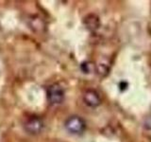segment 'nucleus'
Returning <instances> with one entry per match:
<instances>
[{
  "label": "nucleus",
  "mask_w": 151,
  "mask_h": 142,
  "mask_svg": "<svg viewBox=\"0 0 151 142\" xmlns=\"http://www.w3.org/2000/svg\"><path fill=\"white\" fill-rule=\"evenodd\" d=\"M47 99L53 105H58L64 99V90L58 83L50 85L47 89Z\"/></svg>",
  "instance_id": "2"
},
{
  "label": "nucleus",
  "mask_w": 151,
  "mask_h": 142,
  "mask_svg": "<svg viewBox=\"0 0 151 142\" xmlns=\"http://www.w3.org/2000/svg\"><path fill=\"white\" fill-rule=\"evenodd\" d=\"M25 130L31 135H38L40 134L41 131L44 128V122L39 117H33L28 118V120L25 122Z\"/></svg>",
  "instance_id": "3"
},
{
  "label": "nucleus",
  "mask_w": 151,
  "mask_h": 142,
  "mask_svg": "<svg viewBox=\"0 0 151 142\" xmlns=\"http://www.w3.org/2000/svg\"><path fill=\"white\" fill-rule=\"evenodd\" d=\"M84 23L89 30H96L99 26V19L96 15L91 14V15H88L86 18H85Z\"/></svg>",
  "instance_id": "6"
},
{
  "label": "nucleus",
  "mask_w": 151,
  "mask_h": 142,
  "mask_svg": "<svg viewBox=\"0 0 151 142\" xmlns=\"http://www.w3.org/2000/svg\"><path fill=\"white\" fill-rule=\"evenodd\" d=\"M28 25H29V28L33 31L37 33L44 32L46 28V25L45 21L42 20L41 17H38V16H32L31 18H29Z\"/></svg>",
  "instance_id": "5"
},
{
  "label": "nucleus",
  "mask_w": 151,
  "mask_h": 142,
  "mask_svg": "<svg viewBox=\"0 0 151 142\" xmlns=\"http://www.w3.org/2000/svg\"><path fill=\"white\" fill-rule=\"evenodd\" d=\"M83 101L87 106L96 108L101 103L100 95L93 89H88L83 93Z\"/></svg>",
  "instance_id": "4"
},
{
  "label": "nucleus",
  "mask_w": 151,
  "mask_h": 142,
  "mask_svg": "<svg viewBox=\"0 0 151 142\" xmlns=\"http://www.w3.org/2000/svg\"><path fill=\"white\" fill-rule=\"evenodd\" d=\"M64 126L69 133L74 135H80L85 131L86 123L78 116H71L66 120Z\"/></svg>",
  "instance_id": "1"
}]
</instances>
